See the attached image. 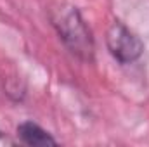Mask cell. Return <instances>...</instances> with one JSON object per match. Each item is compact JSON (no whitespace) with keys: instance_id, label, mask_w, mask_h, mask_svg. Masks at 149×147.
Returning a JSON list of instances; mask_svg holds the SVG:
<instances>
[{"instance_id":"3957f363","label":"cell","mask_w":149,"mask_h":147,"mask_svg":"<svg viewBox=\"0 0 149 147\" xmlns=\"http://www.w3.org/2000/svg\"><path fill=\"white\" fill-rule=\"evenodd\" d=\"M17 139L21 144L24 146H31V147H47V146H57V140L45 130L42 128L38 123L26 119L23 123L17 125L16 128Z\"/></svg>"},{"instance_id":"7a4b0ae2","label":"cell","mask_w":149,"mask_h":147,"mask_svg":"<svg viewBox=\"0 0 149 147\" xmlns=\"http://www.w3.org/2000/svg\"><path fill=\"white\" fill-rule=\"evenodd\" d=\"M106 47L120 64H134L144 54V43L127 24L113 21L106 31Z\"/></svg>"},{"instance_id":"277c9868","label":"cell","mask_w":149,"mask_h":147,"mask_svg":"<svg viewBox=\"0 0 149 147\" xmlns=\"http://www.w3.org/2000/svg\"><path fill=\"white\" fill-rule=\"evenodd\" d=\"M16 142L12 140V139H9L5 133H2L0 132V147H5V146H14Z\"/></svg>"},{"instance_id":"6da1fadb","label":"cell","mask_w":149,"mask_h":147,"mask_svg":"<svg viewBox=\"0 0 149 147\" xmlns=\"http://www.w3.org/2000/svg\"><path fill=\"white\" fill-rule=\"evenodd\" d=\"M49 19L70 50V54L81 62H92L95 55V42L88 24L85 23L80 10L70 3H57L49 10Z\"/></svg>"}]
</instances>
